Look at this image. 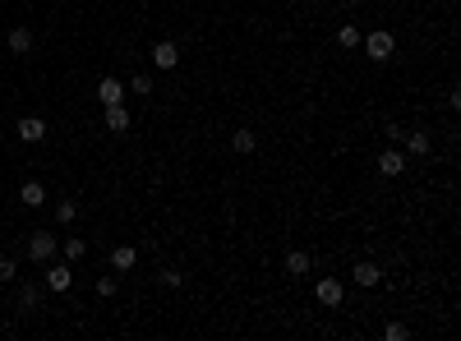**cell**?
<instances>
[{
  "instance_id": "6da1fadb",
  "label": "cell",
  "mask_w": 461,
  "mask_h": 341,
  "mask_svg": "<svg viewBox=\"0 0 461 341\" xmlns=\"http://www.w3.org/2000/svg\"><path fill=\"white\" fill-rule=\"evenodd\" d=\"M392 51H397V37H392V32H369L365 37V56L369 60H392Z\"/></svg>"
},
{
  "instance_id": "7a4b0ae2",
  "label": "cell",
  "mask_w": 461,
  "mask_h": 341,
  "mask_svg": "<svg viewBox=\"0 0 461 341\" xmlns=\"http://www.w3.org/2000/svg\"><path fill=\"white\" fill-rule=\"evenodd\" d=\"M51 254H56V235L32 231V240H28V258H32V263H46Z\"/></svg>"
},
{
  "instance_id": "3957f363",
  "label": "cell",
  "mask_w": 461,
  "mask_h": 341,
  "mask_svg": "<svg viewBox=\"0 0 461 341\" xmlns=\"http://www.w3.org/2000/svg\"><path fill=\"white\" fill-rule=\"evenodd\" d=\"M19 139H23V143H42V139H46V120H37V116H23V120H19Z\"/></svg>"
},
{
  "instance_id": "277c9868",
  "label": "cell",
  "mask_w": 461,
  "mask_h": 341,
  "mask_svg": "<svg viewBox=\"0 0 461 341\" xmlns=\"http://www.w3.org/2000/svg\"><path fill=\"white\" fill-rule=\"evenodd\" d=\"M107 111V116H102V124H107L111 134H125V129H129V111L120 107V102H116V107H102Z\"/></svg>"
},
{
  "instance_id": "5b68a950",
  "label": "cell",
  "mask_w": 461,
  "mask_h": 341,
  "mask_svg": "<svg viewBox=\"0 0 461 341\" xmlns=\"http://www.w3.org/2000/svg\"><path fill=\"white\" fill-rule=\"evenodd\" d=\"M120 97H125V83H120V78H102V83H97V102H102V107H116Z\"/></svg>"
},
{
  "instance_id": "8992f818",
  "label": "cell",
  "mask_w": 461,
  "mask_h": 341,
  "mask_svg": "<svg viewBox=\"0 0 461 341\" xmlns=\"http://www.w3.org/2000/svg\"><path fill=\"white\" fill-rule=\"evenodd\" d=\"M314 295H319V305H328V309H332V305H341V281L323 277L319 286H314Z\"/></svg>"
},
{
  "instance_id": "52a82bcc",
  "label": "cell",
  "mask_w": 461,
  "mask_h": 341,
  "mask_svg": "<svg viewBox=\"0 0 461 341\" xmlns=\"http://www.w3.org/2000/svg\"><path fill=\"white\" fill-rule=\"evenodd\" d=\"M175 60H180L175 42H157V47H153V65H157V69H175Z\"/></svg>"
},
{
  "instance_id": "ba28073f",
  "label": "cell",
  "mask_w": 461,
  "mask_h": 341,
  "mask_svg": "<svg viewBox=\"0 0 461 341\" xmlns=\"http://www.w3.org/2000/svg\"><path fill=\"white\" fill-rule=\"evenodd\" d=\"M134 263H138V249H134V245H120V249H111V267H116V272H129Z\"/></svg>"
},
{
  "instance_id": "9c48e42d",
  "label": "cell",
  "mask_w": 461,
  "mask_h": 341,
  "mask_svg": "<svg viewBox=\"0 0 461 341\" xmlns=\"http://www.w3.org/2000/svg\"><path fill=\"white\" fill-rule=\"evenodd\" d=\"M355 286H378V281H383V267L378 263H355Z\"/></svg>"
},
{
  "instance_id": "30bf717a",
  "label": "cell",
  "mask_w": 461,
  "mask_h": 341,
  "mask_svg": "<svg viewBox=\"0 0 461 341\" xmlns=\"http://www.w3.org/2000/svg\"><path fill=\"white\" fill-rule=\"evenodd\" d=\"M378 170H383V175H401V170H406V157H401V148H387V153L378 157Z\"/></svg>"
},
{
  "instance_id": "8fae6325",
  "label": "cell",
  "mask_w": 461,
  "mask_h": 341,
  "mask_svg": "<svg viewBox=\"0 0 461 341\" xmlns=\"http://www.w3.org/2000/svg\"><path fill=\"white\" fill-rule=\"evenodd\" d=\"M46 286H51V291H69V286H74V272H69V267H51V272H46Z\"/></svg>"
},
{
  "instance_id": "7c38bea8",
  "label": "cell",
  "mask_w": 461,
  "mask_h": 341,
  "mask_svg": "<svg viewBox=\"0 0 461 341\" xmlns=\"http://www.w3.org/2000/svg\"><path fill=\"white\" fill-rule=\"evenodd\" d=\"M19 199L28 203V208H42V203H46V189L37 185V180H23V189H19Z\"/></svg>"
},
{
  "instance_id": "4fadbf2b",
  "label": "cell",
  "mask_w": 461,
  "mask_h": 341,
  "mask_svg": "<svg viewBox=\"0 0 461 341\" xmlns=\"http://www.w3.org/2000/svg\"><path fill=\"white\" fill-rule=\"evenodd\" d=\"M10 51H14V56H28L32 51V32L28 28H10Z\"/></svg>"
},
{
  "instance_id": "5bb4252c",
  "label": "cell",
  "mask_w": 461,
  "mask_h": 341,
  "mask_svg": "<svg viewBox=\"0 0 461 341\" xmlns=\"http://www.w3.org/2000/svg\"><path fill=\"white\" fill-rule=\"evenodd\" d=\"M286 272H291V277H305V272H309V254L291 249V254H286Z\"/></svg>"
},
{
  "instance_id": "9a60e30c",
  "label": "cell",
  "mask_w": 461,
  "mask_h": 341,
  "mask_svg": "<svg viewBox=\"0 0 461 341\" xmlns=\"http://www.w3.org/2000/svg\"><path fill=\"white\" fill-rule=\"evenodd\" d=\"M406 148H411V153H429V134H425V129H415V134H406Z\"/></svg>"
},
{
  "instance_id": "2e32d148",
  "label": "cell",
  "mask_w": 461,
  "mask_h": 341,
  "mask_svg": "<svg viewBox=\"0 0 461 341\" xmlns=\"http://www.w3.org/2000/svg\"><path fill=\"white\" fill-rule=\"evenodd\" d=\"M231 143H235V153H254V143L259 139H254V129H235V139Z\"/></svg>"
},
{
  "instance_id": "e0dca14e",
  "label": "cell",
  "mask_w": 461,
  "mask_h": 341,
  "mask_svg": "<svg viewBox=\"0 0 461 341\" xmlns=\"http://www.w3.org/2000/svg\"><path fill=\"white\" fill-rule=\"evenodd\" d=\"M37 300H42V291H37V286H23V291H19V309H23V314L37 309Z\"/></svg>"
},
{
  "instance_id": "ac0fdd59",
  "label": "cell",
  "mask_w": 461,
  "mask_h": 341,
  "mask_svg": "<svg viewBox=\"0 0 461 341\" xmlns=\"http://www.w3.org/2000/svg\"><path fill=\"white\" fill-rule=\"evenodd\" d=\"M74 217H78V203H69V199H65V203H56V221H61V226H69Z\"/></svg>"
},
{
  "instance_id": "d6986e66",
  "label": "cell",
  "mask_w": 461,
  "mask_h": 341,
  "mask_svg": "<svg viewBox=\"0 0 461 341\" xmlns=\"http://www.w3.org/2000/svg\"><path fill=\"white\" fill-rule=\"evenodd\" d=\"M83 254H88V245H83L78 235H69V240H65V258L74 263V258H83Z\"/></svg>"
},
{
  "instance_id": "ffe728a7",
  "label": "cell",
  "mask_w": 461,
  "mask_h": 341,
  "mask_svg": "<svg viewBox=\"0 0 461 341\" xmlns=\"http://www.w3.org/2000/svg\"><path fill=\"white\" fill-rule=\"evenodd\" d=\"M337 42H341V47H360V28H355V23H346V28L337 32Z\"/></svg>"
},
{
  "instance_id": "44dd1931",
  "label": "cell",
  "mask_w": 461,
  "mask_h": 341,
  "mask_svg": "<svg viewBox=\"0 0 461 341\" xmlns=\"http://www.w3.org/2000/svg\"><path fill=\"white\" fill-rule=\"evenodd\" d=\"M383 337H387V341H406V323H387Z\"/></svg>"
},
{
  "instance_id": "7402d4cb",
  "label": "cell",
  "mask_w": 461,
  "mask_h": 341,
  "mask_svg": "<svg viewBox=\"0 0 461 341\" xmlns=\"http://www.w3.org/2000/svg\"><path fill=\"white\" fill-rule=\"evenodd\" d=\"M129 88H134V93H138V97H148V93H153V78H148V74H138V78H134V83H129Z\"/></svg>"
},
{
  "instance_id": "603a6c76",
  "label": "cell",
  "mask_w": 461,
  "mask_h": 341,
  "mask_svg": "<svg viewBox=\"0 0 461 341\" xmlns=\"http://www.w3.org/2000/svg\"><path fill=\"white\" fill-rule=\"evenodd\" d=\"M97 295H102V300L116 295V277H97Z\"/></svg>"
},
{
  "instance_id": "cb8c5ba5",
  "label": "cell",
  "mask_w": 461,
  "mask_h": 341,
  "mask_svg": "<svg viewBox=\"0 0 461 341\" xmlns=\"http://www.w3.org/2000/svg\"><path fill=\"white\" fill-rule=\"evenodd\" d=\"M14 277H19V267L10 258H0V281H14Z\"/></svg>"
},
{
  "instance_id": "d4e9b609",
  "label": "cell",
  "mask_w": 461,
  "mask_h": 341,
  "mask_svg": "<svg viewBox=\"0 0 461 341\" xmlns=\"http://www.w3.org/2000/svg\"><path fill=\"white\" fill-rule=\"evenodd\" d=\"M180 281H184V277L175 272V267H167V272H162V286H180Z\"/></svg>"
},
{
  "instance_id": "484cf974",
  "label": "cell",
  "mask_w": 461,
  "mask_h": 341,
  "mask_svg": "<svg viewBox=\"0 0 461 341\" xmlns=\"http://www.w3.org/2000/svg\"><path fill=\"white\" fill-rule=\"evenodd\" d=\"M341 5H360V0H341Z\"/></svg>"
}]
</instances>
